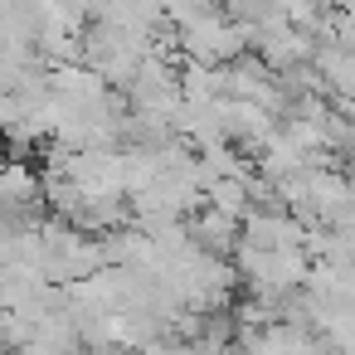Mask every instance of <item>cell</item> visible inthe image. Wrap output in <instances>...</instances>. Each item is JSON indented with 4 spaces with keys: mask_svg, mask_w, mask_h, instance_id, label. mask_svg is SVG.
Listing matches in <instances>:
<instances>
[{
    "mask_svg": "<svg viewBox=\"0 0 355 355\" xmlns=\"http://www.w3.org/2000/svg\"><path fill=\"white\" fill-rule=\"evenodd\" d=\"M185 229H190L195 248H200V253H209V258L234 263V258H239V248H243V224H239V219H229V214H219V209H200Z\"/></svg>",
    "mask_w": 355,
    "mask_h": 355,
    "instance_id": "cell-1",
    "label": "cell"
},
{
    "mask_svg": "<svg viewBox=\"0 0 355 355\" xmlns=\"http://www.w3.org/2000/svg\"><path fill=\"white\" fill-rule=\"evenodd\" d=\"M180 88H185V103H224V73L219 69L185 64L180 69Z\"/></svg>",
    "mask_w": 355,
    "mask_h": 355,
    "instance_id": "cell-2",
    "label": "cell"
}]
</instances>
